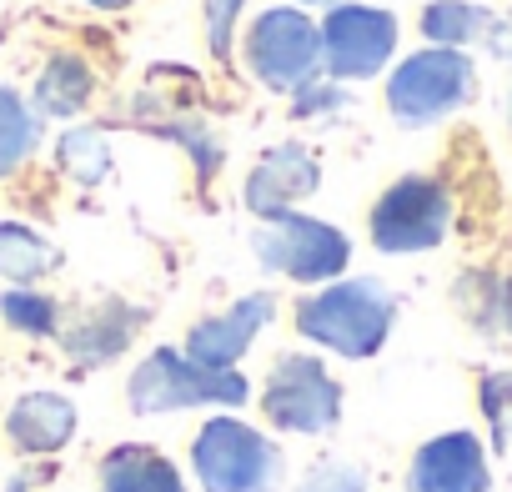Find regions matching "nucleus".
<instances>
[{
	"label": "nucleus",
	"mask_w": 512,
	"mask_h": 492,
	"mask_svg": "<svg viewBox=\"0 0 512 492\" xmlns=\"http://www.w3.org/2000/svg\"><path fill=\"white\" fill-rule=\"evenodd\" d=\"M367 487H372V472L362 462H352V457H337V452L317 457L297 477V492H367Z\"/></svg>",
	"instance_id": "nucleus-24"
},
{
	"label": "nucleus",
	"mask_w": 512,
	"mask_h": 492,
	"mask_svg": "<svg viewBox=\"0 0 512 492\" xmlns=\"http://www.w3.org/2000/svg\"><path fill=\"white\" fill-rule=\"evenodd\" d=\"M487 46H492L502 61H512V21H507V26L497 21V26H492V36H487Z\"/></svg>",
	"instance_id": "nucleus-28"
},
{
	"label": "nucleus",
	"mask_w": 512,
	"mask_h": 492,
	"mask_svg": "<svg viewBox=\"0 0 512 492\" xmlns=\"http://www.w3.org/2000/svg\"><path fill=\"white\" fill-rule=\"evenodd\" d=\"M146 322H151L146 307H136V302H126V297H101V302L71 312V317L61 322V337H56V342H61V352L71 357V367L96 372V367L121 362V357L136 347V337L146 332Z\"/></svg>",
	"instance_id": "nucleus-11"
},
{
	"label": "nucleus",
	"mask_w": 512,
	"mask_h": 492,
	"mask_svg": "<svg viewBox=\"0 0 512 492\" xmlns=\"http://www.w3.org/2000/svg\"><path fill=\"white\" fill-rule=\"evenodd\" d=\"M81 427V412L66 392L56 387H36V392H21L11 407H6V442L21 452V457H56L71 447Z\"/></svg>",
	"instance_id": "nucleus-14"
},
{
	"label": "nucleus",
	"mask_w": 512,
	"mask_h": 492,
	"mask_svg": "<svg viewBox=\"0 0 512 492\" xmlns=\"http://www.w3.org/2000/svg\"><path fill=\"white\" fill-rule=\"evenodd\" d=\"M402 41V21L387 6H367V0H337L322 16V76L342 86L377 81L392 71Z\"/></svg>",
	"instance_id": "nucleus-9"
},
{
	"label": "nucleus",
	"mask_w": 512,
	"mask_h": 492,
	"mask_svg": "<svg viewBox=\"0 0 512 492\" xmlns=\"http://www.w3.org/2000/svg\"><path fill=\"white\" fill-rule=\"evenodd\" d=\"M241 11H246V0H201L206 51H211L216 61H231V51H236V31H241Z\"/></svg>",
	"instance_id": "nucleus-27"
},
{
	"label": "nucleus",
	"mask_w": 512,
	"mask_h": 492,
	"mask_svg": "<svg viewBox=\"0 0 512 492\" xmlns=\"http://www.w3.org/2000/svg\"><path fill=\"white\" fill-rule=\"evenodd\" d=\"M46 121L36 116L31 96H21L16 86H0V181H11L16 171H26L41 151Z\"/></svg>",
	"instance_id": "nucleus-19"
},
{
	"label": "nucleus",
	"mask_w": 512,
	"mask_h": 492,
	"mask_svg": "<svg viewBox=\"0 0 512 492\" xmlns=\"http://www.w3.org/2000/svg\"><path fill=\"white\" fill-rule=\"evenodd\" d=\"M186 467L201 492H282L287 487V447L236 412H211L191 442Z\"/></svg>",
	"instance_id": "nucleus-2"
},
{
	"label": "nucleus",
	"mask_w": 512,
	"mask_h": 492,
	"mask_svg": "<svg viewBox=\"0 0 512 492\" xmlns=\"http://www.w3.org/2000/svg\"><path fill=\"white\" fill-rule=\"evenodd\" d=\"M0 322L21 337H61V322H66V307L41 292V287H6L0 292Z\"/></svg>",
	"instance_id": "nucleus-22"
},
{
	"label": "nucleus",
	"mask_w": 512,
	"mask_h": 492,
	"mask_svg": "<svg viewBox=\"0 0 512 492\" xmlns=\"http://www.w3.org/2000/svg\"><path fill=\"white\" fill-rule=\"evenodd\" d=\"M452 186L427 171L397 176L367 211V241L382 257H422L452 236Z\"/></svg>",
	"instance_id": "nucleus-7"
},
{
	"label": "nucleus",
	"mask_w": 512,
	"mask_h": 492,
	"mask_svg": "<svg viewBox=\"0 0 512 492\" xmlns=\"http://www.w3.org/2000/svg\"><path fill=\"white\" fill-rule=\"evenodd\" d=\"M292 6H302V11H307V6H327V11H332L337 0H292Z\"/></svg>",
	"instance_id": "nucleus-30"
},
{
	"label": "nucleus",
	"mask_w": 512,
	"mask_h": 492,
	"mask_svg": "<svg viewBox=\"0 0 512 492\" xmlns=\"http://www.w3.org/2000/svg\"><path fill=\"white\" fill-rule=\"evenodd\" d=\"M452 307L482 337H512V277L502 272H462L452 287Z\"/></svg>",
	"instance_id": "nucleus-18"
},
{
	"label": "nucleus",
	"mask_w": 512,
	"mask_h": 492,
	"mask_svg": "<svg viewBox=\"0 0 512 492\" xmlns=\"http://www.w3.org/2000/svg\"><path fill=\"white\" fill-rule=\"evenodd\" d=\"M407 492H492V457L487 442L467 427L427 437L402 477Z\"/></svg>",
	"instance_id": "nucleus-13"
},
{
	"label": "nucleus",
	"mask_w": 512,
	"mask_h": 492,
	"mask_svg": "<svg viewBox=\"0 0 512 492\" xmlns=\"http://www.w3.org/2000/svg\"><path fill=\"white\" fill-rule=\"evenodd\" d=\"M382 96H387V116L402 131H427V126H442L447 116H457L477 96V66L467 51L422 46L387 71Z\"/></svg>",
	"instance_id": "nucleus-5"
},
{
	"label": "nucleus",
	"mask_w": 512,
	"mask_h": 492,
	"mask_svg": "<svg viewBox=\"0 0 512 492\" xmlns=\"http://www.w3.org/2000/svg\"><path fill=\"white\" fill-rule=\"evenodd\" d=\"M397 312L402 302L382 277H337L297 297L292 327L317 352H332L342 362H372L392 342Z\"/></svg>",
	"instance_id": "nucleus-1"
},
{
	"label": "nucleus",
	"mask_w": 512,
	"mask_h": 492,
	"mask_svg": "<svg viewBox=\"0 0 512 492\" xmlns=\"http://www.w3.org/2000/svg\"><path fill=\"white\" fill-rule=\"evenodd\" d=\"M56 166L76 181V186H101L106 176H111V166H116V156H111V141H106V131L101 126H66L61 136H56Z\"/></svg>",
	"instance_id": "nucleus-21"
},
{
	"label": "nucleus",
	"mask_w": 512,
	"mask_h": 492,
	"mask_svg": "<svg viewBox=\"0 0 512 492\" xmlns=\"http://www.w3.org/2000/svg\"><path fill=\"white\" fill-rule=\"evenodd\" d=\"M262 417L282 437H332L342 427L347 387L332 377L322 352H282L262 377Z\"/></svg>",
	"instance_id": "nucleus-6"
},
{
	"label": "nucleus",
	"mask_w": 512,
	"mask_h": 492,
	"mask_svg": "<svg viewBox=\"0 0 512 492\" xmlns=\"http://www.w3.org/2000/svg\"><path fill=\"white\" fill-rule=\"evenodd\" d=\"M497 26V16L477 0H427L422 6V36L427 46H452V51H467L477 41H487Z\"/></svg>",
	"instance_id": "nucleus-20"
},
{
	"label": "nucleus",
	"mask_w": 512,
	"mask_h": 492,
	"mask_svg": "<svg viewBox=\"0 0 512 492\" xmlns=\"http://www.w3.org/2000/svg\"><path fill=\"white\" fill-rule=\"evenodd\" d=\"M251 257L267 277L297 282V287H327L337 277H347L352 267V236L337 221L307 216V211H282L256 221L251 231Z\"/></svg>",
	"instance_id": "nucleus-4"
},
{
	"label": "nucleus",
	"mask_w": 512,
	"mask_h": 492,
	"mask_svg": "<svg viewBox=\"0 0 512 492\" xmlns=\"http://www.w3.org/2000/svg\"><path fill=\"white\" fill-rule=\"evenodd\" d=\"M322 191V156L307 141H277L251 161L246 181H241V206L267 221L282 211H302V201H312Z\"/></svg>",
	"instance_id": "nucleus-10"
},
{
	"label": "nucleus",
	"mask_w": 512,
	"mask_h": 492,
	"mask_svg": "<svg viewBox=\"0 0 512 492\" xmlns=\"http://www.w3.org/2000/svg\"><path fill=\"white\" fill-rule=\"evenodd\" d=\"M86 6H91V11H131L136 0H86Z\"/></svg>",
	"instance_id": "nucleus-29"
},
{
	"label": "nucleus",
	"mask_w": 512,
	"mask_h": 492,
	"mask_svg": "<svg viewBox=\"0 0 512 492\" xmlns=\"http://www.w3.org/2000/svg\"><path fill=\"white\" fill-rule=\"evenodd\" d=\"M241 61L256 86L292 96L297 86L322 76V26L302 6H267L241 36Z\"/></svg>",
	"instance_id": "nucleus-8"
},
{
	"label": "nucleus",
	"mask_w": 512,
	"mask_h": 492,
	"mask_svg": "<svg viewBox=\"0 0 512 492\" xmlns=\"http://www.w3.org/2000/svg\"><path fill=\"white\" fill-rule=\"evenodd\" d=\"M96 492H191V482L161 447L116 442L96 462Z\"/></svg>",
	"instance_id": "nucleus-15"
},
{
	"label": "nucleus",
	"mask_w": 512,
	"mask_h": 492,
	"mask_svg": "<svg viewBox=\"0 0 512 492\" xmlns=\"http://www.w3.org/2000/svg\"><path fill=\"white\" fill-rule=\"evenodd\" d=\"M477 407L492 427V442L507 447L512 442V372H487L477 382Z\"/></svg>",
	"instance_id": "nucleus-26"
},
{
	"label": "nucleus",
	"mask_w": 512,
	"mask_h": 492,
	"mask_svg": "<svg viewBox=\"0 0 512 492\" xmlns=\"http://www.w3.org/2000/svg\"><path fill=\"white\" fill-rule=\"evenodd\" d=\"M272 322H277V297H272V292H246V297H236L231 307H221V312L191 322L181 352H186L191 362H201V367L236 372L241 357L256 347V337H262Z\"/></svg>",
	"instance_id": "nucleus-12"
},
{
	"label": "nucleus",
	"mask_w": 512,
	"mask_h": 492,
	"mask_svg": "<svg viewBox=\"0 0 512 492\" xmlns=\"http://www.w3.org/2000/svg\"><path fill=\"white\" fill-rule=\"evenodd\" d=\"M146 131L161 136V141H171V146H181V151L191 156V166H196L201 181H211V176L221 171V161H226L221 136H216L201 116H161V121H146Z\"/></svg>",
	"instance_id": "nucleus-23"
},
{
	"label": "nucleus",
	"mask_w": 512,
	"mask_h": 492,
	"mask_svg": "<svg viewBox=\"0 0 512 492\" xmlns=\"http://www.w3.org/2000/svg\"><path fill=\"white\" fill-rule=\"evenodd\" d=\"M91 96H96V71L81 51H51L31 86V106L41 121H76L91 106Z\"/></svg>",
	"instance_id": "nucleus-16"
},
{
	"label": "nucleus",
	"mask_w": 512,
	"mask_h": 492,
	"mask_svg": "<svg viewBox=\"0 0 512 492\" xmlns=\"http://www.w3.org/2000/svg\"><path fill=\"white\" fill-rule=\"evenodd\" d=\"M352 106V91L332 76H312L307 86L292 91V121H332Z\"/></svg>",
	"instance_id": "nucleus-25"
},
{
	"label": "nucleus",
	"mask_w": 512,
	"mask_h": 492,
	"mask_svg": "<svg viewBox=\"0 0 512 492\" xmlns=\"http://www.w3.org/2000/svg\"><path fill=\"white\" fill-rule=\"evenodd\" d=\"M61 267V252L46 231H36L31 221H0V282L11 287H41L51 272Z\"/></svg>",
	"instance_id": "nucleus-17"
},
{
	"label": "nucleus",
	"mask_w": 512,
	"mask_h": 492,
	"mask_svg": "<svg viewBox=\"0 0 512 492\" xmlns=\"http://www.w3.org/2000/svg\"><path fill=\"white\" fill-rule=\"evenodd\" d=\"M251 402V382L236 372H216L191 362L181 347L146 352L126 377V407L131 417H176V412H236Z\"/></svg>",
	"instance_id": "nucleus-3"
}]
</instances>
